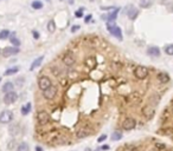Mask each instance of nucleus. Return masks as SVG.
Returning a JSON list of instances; mask_svg holds the SVG:
<instances>
[{
  "label": "nucleus",
  "mask_w": 173,
  "mask_h": 151,
  "mask_svg": "<svg viewBox=\"0 0 173 151\" xmlns=\"http://www.w3.org/2000/svg\"><path fill=\"white\" fill-rule=\"evenodd\" d=\"M13 119V113L8 110H4V111L0 113V123L1 124H8L11 123V120Z\"/></svg>",
  "instance_id": "obj_4"
},
{
  "label": "nucleus",
  "mask_w": 173,
  "mask_h": 151,
  "mask_svg": "<svg viewBox=\"0 0 173 151\" xmlns=\"http://www.w3.org/2000/svg\"><path fill=\"white\" fill-rule=\"evenodd\" d=\"M63 63H64V65H66V66H72L74 64H75V62H76V59H75V56L72 54V53H65L64 56H63Z\"/></svg>",
  "instance_id": "obj_9"
},
{
  "label": "nucleus",
  "mask_w": 173,
  "mask_h": 151,
  "mask_svg": "<svg viewBox=\"0 0 173 151\" xmlns=\"http://www.w3.org/2000/svg\"><path fill=\"white\" fill-rule=\"evenodd\" d=\"M0 82H1V78H0Z\"/></svg>",
  "instance_id": "obj_44"
},
{
  "label": "nucleus",
  "mask_w": 173,
  "mask_h": 151,
  "mask_svg": "<svg viewBox=\"0 0 173 151\" xmlns=\"http://www.w3.org/2000/svg\"><path fill=\"white\" fill-rule=\"evenodd\" d=\"M121 138H122V134H121L120 131L113 132V135H112V139H113V140H115V142H116V140H120Z\"/></svg>",
  "instance_id": "obj_26"
},
{
  "label": "nucleus",
  "mask_w": 173,
  "mask_h": 151,
  "mask_svg": "<svg viewBox=\"0 0 173 151\" xmlns=\"http://www.w3.org/2000/svg\"><path fill=\"white\" fill-rule=\"evenodd\" d=\"M159 100H160V97H159L158 95H153V96L151 97V99H149V102H151L149 105H152L153 102H155V104H158V103H159Z\"/></svg>",
  "instance_id": "obj_31"
},
{
  "label": "nucleus",
  "mask_w": 173,
  "mask_h": 151,
  "mask_svg": "<svg viewBox=\"0 0 173 151\" xmlns=\"http://www.w3.org/2000/svg\"><path fill=\"white\" fill-rule=\"evenodd\" d=\"M157 78L161 84H167L170 82V76L167 73H158Z\"/></svg>",
  "instance_id": "obj_16"
},
{
  "label": "nucleus",
  "mask_w": 173,
  "mask_h": 151,
  "mask_svg": "<svg viewBox=\"0 0 173 151\" xmlns=\"http://www.w3.org/2000/svg\"><path fill=\"white\" fill-rule=\"evenodd\" d=\"M109 149V145H103L102 146V150H108Z\"/></svg>",
  "instance_id": "obj_39"
},
{
  "label": "nucleus",
  "mask_w": 173,
  "mask_h": 151,
  "mask_svg": "<svg viewBox=\"0 0 173 151\" xmlns=\"http://www.w3.org/2000/svg\"><path fill=\"white\" fill-rule=\"evenodd\" d=\"M17 53H19V48L18 47H16V46H13V47H5L4 50H3V56L4 57H11V56H13V54H17Z\"/></svg>",
  "instance_id": "obj_11"
},
{
  "label": "nucleus",
  "mask_w": 173,
  "mask_h": 151,
  "mask_svg": "<svg viewBox=\"0 0 173 151\" xmlns=\"http://www.w3.org/2000/svg\"><path fill=\"white\" fill-rule=\"evenodd\" d=\"M32 34H33L34 39H38V38H39V33H38L37 31H32Z\"/></svg>",
  "instance_id": "obj_36"
},
{
  "label": "nucleus",
  "mask_w": 173,
  "mask_h": 151,
  "mask_svg": "<svg viewBox=\"0 0 173 151\" xmlns=\"http://www.w3.org/2000/svg\"><path fill=\"white\" fill-rule=\"evenodd\" d=\"M147 54L149 57H159L160 56V50L157 46H149L147 48Z\"/></svg>",
  "instance_id": "obj_14"
},
{
  "label": "nucleus",
  "mask_w": 173,
  "mask_h": 151,
  "mask_svg": "<svg viewBox=\"0 0 173 151\" xmlns=\"http://www.w3.org/2000/svg\"><path fill=\"white\" fill-rule=\"evenodd\" d=\"M8 39H9V42L12 43V45H13V46L18 47L19 45H20V40H19V39L17 38L16 33H11V34H9V37H8Z\"/></svg>",
  "instance_id": "obj_19"
},
{
  "label": "nucleus",
  "mask_w": 173,
  "mask_h": 151,
  "mask_svg": "<svg viewBox=\"0 0 173 151\" xmlns=\"http://www.w3.org/2000/svg\"><path fill=\"white\" fill-rule=\"evenodd\" d=\"M47 30H49V32H55L56 30V24L53 20H50L49 23H47Z\"/></svg>",
  "instance_id": "obj_28"
},
{
  "label": "nucleus",
  "mask_w": 173,
  "mask_h": 151,
  "mask_svg": "<svg viewBox=\"0 0 173 151\" xmlns=\"http://www.w3.org/2000/svg\"><path fill=\"white\" fill-rule=\"evenodd\" d=\"M18 71H19V67H17V66H14V67H9V68H7L6 71H5L4 76H12V74H16Z\"/></svg>",
  "instance_id": "obj_21"
},
{
  "label": "nucleus",
  "mask_w": 173,
  "mask_h": 151,
  "mask_svg": "<svg viewBox=\"0 0 173 151\" xmlns=\"http://www.w3.org/2000/svg\"><path fill=\"white\" fill-rule=\"evenodd\" d=\"M51 85H52V83H51V80H50L49 77L43 76V77L39 78V80H38V86H39V89L42 90V91L46 90L47 87H50Z\"/></svg>",
  "instance_id": "obj_6"
},
{
  "label": "nucleus",
  "mask_w": 173,
  "mask_h": 151,
  "mask_svg": "<svg viewBox=\"0 0 173 151\" xmlns=\"http://www.w3.org/2000/svg\"><path fill=\"white\" fill-rule=\"evenodd\" d=\"M134 76H135L138 79H140V80L146 79L147 76H148V70H147V67L141 66V65L137 66L135 70H134Z\"/></svg>",
  "instance_id": "obj_2"
},
{
  "label": "nucleus",
  "mask_w": 173,
  "mask_h": 151,
  "mask_svg": "<svg viewBox=\"0 0 173 151\" xmlns=\"http://www.w3.org/2000/svg\"><path fill=\"white\" fill-rule=\"evenodd\" d=\"M105 138H107V136H105V135H102L101 137H99V140H97V142H100V143H101V142H103V140H104Z\"/></svg>",
  "instance_id": "obj_35"
},
{
  "label": "nucleus",
  "mask_w": 173,
  "mask_h": 151,
  "mask_svg": "<svg viewBox=\"0 0 173 151\" xmlns=\"http://www.w3.org/2000/svg\"><path fill=\"white\" fill-rule=\"evenodd\" d=\"M119 11H120V8L116 7L112 13H109V14H107V15H102V19H103V20H107V21H110V23H114V21H115V19L118 18Z\"/></svg>",
  "instance_id": "obj_12"
},
{
  "label": "nucleus",
  "mask_w": 173,
  "mask_h": 151,
  "mask_svg": "<svg viewBox=\"0 0 173 151\" xmlns=\"http://www.w3.org/2000/svg\"><path fill=\"white\" fill-rule=\"evenodd\" d=\"M140 7L142 8H148L152 6V0H140V3H139Z\"/></svg>",
  "instance_id": "obj_24"
},
{
  "label": "nucleus",
  "mask_w": 173,
  "mask_h": 151,
  "mask_svg": "<svg viewBox=\"0 0 173 151\" xmlns=\"http://www.w3.org/2000/svg\"><path fill=\"white\" fill-rule=\"evenodd\" d=\"M90 1H95V0H90Z\"/></svg>",
  "instance_id": "obj_43"
},
{
  "label": "nucleus",
  "mask_w": 173,
  "mask_h": 151,
  "mask_svg": "<svg viewBox=\"0 0 173 151\" xmlns=\"http://www.w3.org/2000/svg\"><path fill=\"white\" fill-rule=\"evenodd\" d=\"M31 103H27V104H25L23 107H22V115H24V116H26V115H28L30 113V111H31Z\"/></svg>",
  "instance_id": "obj_23"
},
{
  "label": "nucleus",
  "mask_w": 173,
  "mask_h": 151,
  "mask_svg": "<svg viewBox=\"0 0 173 151\" xmlns=\"http://www.w3.org/2000/svg\"><path fill=\"white\" fill-rule=\"evenodd\" d=\"M43 60H44V57H43V56H41V57H38L37 59H34V60H33V63L31 64V67H30L31 71L36 70L38 66H41V64L43 63Z\"/></svg>",
  "instance_id": "obj_15"
},
{
  "label": "nucleus",
  "mask_w": 173,
  "mask_h": 151,
  "mask_svg": "<svg viewBox=\"0 0 173 151\" xmlns=\"http://www.w3.org/2000/svg\"><path fill=\"white\" fill-rule=\"evenodd\" d=\"M83 11H84V8L82 7V8H80L78 11H76V13H75V15L77 17V18H81L82 15H83Z\"/></svg>",
  "instance_id": "obj_33"
},
{
  "label": "nucleus",
  "mask_w": 173,
  "mask_h": 151,
  "mask_svg": "<svg viewBox=\"0 0 173 151\" xmlns=\"http://www.w3.org/2000/svg\"><path fill=\"white\" fill-rule=\"evenodd\" d=\"M165 53L168 56H173V44H170L165 46Z\"/></svg>",
  "instance_id": "obj_29"
},
{
  "label": "nucleus",
  "mask_w": 173,
  "mask_h": 151,
  "mask_svg": "<svg viewBox=\"0 0 173 151\" xmlns=\"http://www.w3.org/2000/svg\"><path fill=\"white\" fill-rule=\"evenodd\" d=\"M95 151H101V150H100V149H96V150H95Z\"/></svg>",
  "instance_id": "obj_42"
},
{
  "label": "nucleus",
  "mask_w": 173,
  "mask_h": 151,
  "mask_svg": "<svg viewBox=\"0 0 173 151\" xmlns=\"http://www.w3.org/2000/svg\"><path fill=\"white\" fill-rule=\"evenodd\" d=\"M78 30H80V26H78V25H74V26L71 27V32L75 33V32H77Z\"/></svg>",
  "instance_id": "obj_34"
},
{
  "label": "nucleus",
  "mask_w": 173,
  "mask_h": 151,
  "mask_svg": "<svg viewBox=\"0 0 173 151\" xmlns=\"http://www.w3.org/2000/svg\"><path fill=\"white\" fill-rule=\"evenodd\" d=\"M90 19H91V15H90V14H89V15H86V17H85V23H89V21H90Z\"/></svg>",
  "instance_id": "obj_37"
},
{
  "label": "nucleus",
  "mask_w": 173,
  "mask_h": 151,
  "mask_svg": "<svg viewBox=\"0 0 173 151\" xmlns=\"http://www.w3.org/2000/svg\"><path fill=\"white\" fill-rule=\"evenodd\" d=\"M85 66H90V67H94V66H96V60H95V58L94 57H88L85 59Z\"/></svg>",
  "instance_id": "obj_22"
},
{
  "label": "nucleus",
  "mask_w": 173,
  "mask_h": 151,
  "mask_svg": "<svg viewBox=\"0 0 173 151\" xmlns=\"http://www.w3.org/2000/svg\"><path fill=\"white\" fill-rule=\"evenodd\" d=\"M127 15H128V18L130 20H135L137 17L139 15V11L134 6H129V9L127 11Z\"/></svg>",
  "instance_id": "obj_13"
},
{
  "label": "nucleus",
  "mask_w": 173,
  "mask_h": 151,
  "mask_svg": "<svg viewBox=\"0 0 173 151\" xmlns=\"http://www.w3.org/2000/svg\"><path fill=\"white\" fill-rule=\"evenodd\" d=\"M93 132L90 131L89 129H82V130H80V131L76 134V136H77V138H85V137H88V136H90Z\"/></svg>",
  "instance_id": "obj_17"
},
{
  "label": "nucleus",
  "mask_w": 173,
  "mask_h": 151,
  "mask_svg": "<svg viewBox=\"0 0 173 151\" xmlns=\"http://www.w3.org/2000/svg\"><path fill=\"white\" fill-rule=\"evenodd\" d=\"M37 120H38V123H39L41 125H45V124L49 123L50 115L47 113L46 111H39L37 113Z\"/></svg>",
  "instance_id": "obj_5"
},
{
  "label": "nucleus",
  "mask_w": 173,
  "mask_h": 151,
  "mask_svg": "<svg viewBox=\"0 0 173 151\" xmlns=\"http://www.w3.org/2000/svg\"><path fill=\"white\" fill-rule=\"evenodd\" d=\"M85 151H91V149H90V148H86V149H85Z\"/></svg>",
  "instance_id": "obj_41"
},
{
  "label": "nucleus",
  "mask_w": 173,
  "mask_h": 151,
  "mask_svg": "<svg viewBox=\"0 0 173 151\" xmlns=\"http://www.w3.org/2000/svg\"><path fill=\"white\" fill-rule=\"evenodd\" d=\"M57 91H58V90H57V86L51 85L50 87H47L46 90H44V91H43V97H44L45 99L51 100V99H53V98L56 97Z\"/></svg>",
  "instance_id": "obj_3"
},
{
  "label": "nucleus",
  "mask_w": 173,
  "mask_h": 151,
  "mask_svg": "<svg viewBox=\"0 0 173 151\" xmlns=\"http://www.w3.org/2000/svg\"><path fill=\"white\" fill-rule=\"evenodd\" d=\"M13 89H14V85H13V83H11V82H7V83H5V84L3 85V92H5V93H7V92H11V91H13Z\"/></svg>",
  "instance_id": "obj_20"
},
{
  "label": "nucleus",
  "mask_w": 173,
  "mask_h": 151,
  "mask_svg": "<svg viewBox=\"0 0 173 151\" xmlns=\"http://www.w3.org/2000/svg\"><path fill=\"white\" fill-rule=\"evenodd\" d=\"M51 72L53 73V76H56V77H61V76H63L64 73H65V71L63 68H61L59 66H52L51 67Z\"/></svg>",
  "instance_id": "obj_18"
},
{
  "label": "nucleus",
  "mask_w": 173,
  "mask_h": 151,
  "mask_svg": "<svg viewBox=\"0 0 173 151\" xmlns=\"http://www.w3.org/2000/svg\"><path fill=\"white\" fill-rule=\"evenodd\" d=\"M36 151H43V149L41 146H36Z\"/></svg>",
  "instance_id": "obj_40"
},
{
  "label": "nucleus",
  "mask_w": 173,
  "mask_h": 151,
  "mask_svg": "<svg viewBox=\"0 0 173 151\" xmlns=\"http://www.w3.org/2000/svg\"><path fill=\"white\" fill-rule=\"evenodd\" d=\"M17 151H30V148H28V145L26 143H22L17 148Z\"/></svg>",
  "instance_id": "obj_27"
},
{
  "label": "nucleus",
  "mask_w": 173,
  "mask_h": 151,
  "mask_svg": "<svg viewBox=\"0 0 173 151\" xmlns=\"http://www.w3.org/2000/svg\"><path fill=\"white\" fill-rule=\"evenodd\" d=\"M124 150L126 151H138L137 146H134V145H126L124 146Z\"/></svg>",
  "instance_id": "obj_32"
},
{
  "label": "nucleus",
  "mask_w": 173,
  "mask_h": 151,
  "mask_svg": "<svg viewBox=\"0 0 173 151\" xmlns=\"http://www.w3.org/2000/svg\"><path fill=\"white\" fill-rule=\"evenodd\" d=\"M18 99V95L14 92V91H11V92H7L5 96H4V103L9 105V104H13L17 102Z\"/></svg>",
  "instance_id": "obj_8"
},
{
  "label": "nucleus",
  "mask_w": 173,
  "mask_h": 151,
  "mask_svg": "<svg viewBox=\"0 0 173 151\" xmlns=\"http://www.w3.org/2000/svg\"><path fill=\"white\" fill-rule=\"evenodd\" d=\"M154 107H153L152 105H146L143 106L142 109V115L146 117V119H151L153 116H154Z\"/></svg>",
  "instance_id": "obj_10"
},
{
  "label": "nucleus",
  "mask_w": 173,
  "mask_h": 151,
  "mask_svg": "<svg viewBox=\"0 0 173 151\" xmlns=\"http://www.w3.org/2000/svg\"><path fill=\"white\" fill-rule=\"evenodd\" d=\"M107 30L108 31L114 36V37H116L119 40H122V33H121V30L119 26H116L114 23H110L108 21L107 23Z\"/></svg>",
  "instance_id": "obj_1"
},
{
  "label": "nucleus",
  "mask_w": 173,
  "mask_h": 151,
  "mask_svg": "<svg viewBox=\"0 0 173 151\" xmlns=\"http://www.w3.org/2000/svg\"><path fill=\"white\" fill-rule=\"evenodd\" d=\"M135 126H137V122H135V119L129 118V117H127L126 119L123 120V123H122V128H123V130H127V131H130V130H133Z\"/></svg>",
  "instance_id": "obj_7"
},
{
  "label": "nucleus",
  "mask_w": 173,
  "mask_h": 151,
  "mask_svg": "<svg viewBox=\"0 0 173 151\" xmlns=\"http://www.w3.org/2000/svg\"><path fill=\"white\" fill-rule=\"evenodd\" d=\"M31 6L33 9H41L43 7V4H42V1H39V0H34V1H32Z\"/></svg>",
  "instance_id": "obj_25"
},
{
  "label": "nucleus",
  "mask_w": 173,
  "mask_h": 151,
  "mask_svg": "<svg viewBox=\"0 0 173 151\" xmlns=\"http://www.w3.org/2000/svg\"><path fill=\"white\" fill-rule=\"evenodd\" d=\"M115 8H116V7H113V6H110V7H102V9H107V11H108V9H115Z\"/></svg>",
  "instance_id": "obj_38"
},
{
  "label": "nucleus",
  "mask_w": 173,
  "mask_h": 151,
  "mask_svg": "<svg viewBox=\"0 0 173 151\" xmlns=\"http://www.w3.org/2000/svg\"><path fill=\"white\" fill-rule=\"evenodd\" d=\"M9 34H11V33H9V31H7V30H3V31L1 32H0V39H7L8 37H9Z\"/></svg>",
  "instance_id": "obj_30"
}]
</instances>
